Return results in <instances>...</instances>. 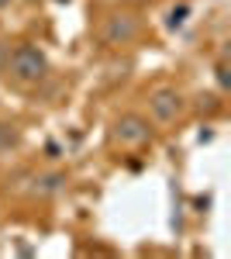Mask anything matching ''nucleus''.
I'll list each match as a JSON object with an SVG mask.
<instances>
[{"label":"nucleus","mask_w":231,"mask_h":259,"mask_svg":"<svg viewBox=\"0 0 231 259\" xmlns=\"http://www.w3.org/2000/svg\"><path fill=\"white\" fill-rule=\"evenodd\" d=\"M149 107H152L155 121H173L179 111H183V97L176 94V90H169V87H162V90H155L152 97H149Z\"/></svg>","instance_id":"3"},{"label":"nucleus","mask_w":231,"mask_h":259,"mask_svg":"<svg viewBox=\"0 0 231 259\" xmlns=\"http://www.w3.org/2000/svg\"><path fill=\"white\" fill-rule=\"evenodd\" d=\"M49 73V62L35 45H18L11 52V76L18 83H38Z\"/></svg>","instance_id":"1"},{"label":"nucleus","mask_w":231,"mask_h":259,"mask_svg":"<svg viewBox=\"0 0 231 259\" xmlns=\"http://www.w3.org/2000/svg\"><path fill=\"white\" fill-rule=\"evenodd\" d=\"M131 35H135V21L128 18V14H117V18L111 21V28L104 31V38H107V41H128Z\"/></svg>","instance_id":"4"},{"label":"nucleus","mask_w":231,"mask_h":259,"mask_svg":"<svg viewBox=\"0 0 231 259\" xmlns=\"http://www.w3.org/2000/svg\"><path fill=\"white\" fill-rule=\"evenodd\" d=\"M7 4H11V0H0V7H7Z\"/></svg>","instance_id":"5"},{"label":"nucleus","mask_w":231,"mask_h":259,"mask_svg":"<svg viewBox=\"0 0 231 259\" xmlns=\"http://www.w3.org/2000/svg\"><path fill=\"white\" fill-rule=\"evenodd\" d=\"M149 121L138 118V114H124V118H117L114 124V139L124 142V145H142V142H149Z\"/></svg>","instance_id":"2"}]
</instances>
